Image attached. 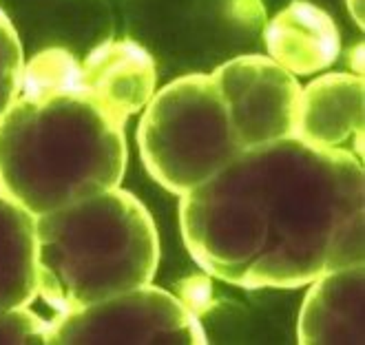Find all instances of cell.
I'll list each match as a JSON object with an SVG mask.
<instances>
[{
    "label": "cell",
    "mask_w": 365,
    "mask_h": 345,
    "mask_svg": "<svg viewBox=\"0 0 365 345\" xmlns=\"http://www.w3.org/2000/svg\"><path fill=\"white\" fill-rule=\"evenodd\" d=\"M210 76L228 104L242 150L294 135L302 86L282 64L264 56H244Z\"/></svg>",
    "instance_id": "8992f818"
},
{
    "label": "cell",
    "mask_w": 365,
    "mask_h": 345,
    "mask_svg": "<svg viewBox=\"0 0 365 345\" xmlns=\"http://www.w3.org/2000/svg\"><path fill=\"white\" fill-rule=\"evenodd\" d=\"M151 177L184 195L244 153L212 76H186L153 93L138 131Z\"/></svg>",
    "instance_id": "277c9868"
},
{
    "label": "cell",
    "mask_w": 365,
    "mask_h": 345,
    "mask_svg": "<svg viewBox=\"0 0 365 345\" xmlns=\"http://www.w3.org/2000/svg\"><path fill=\"white\" fill-rule=\"evenodd\" d=\"M38 297L36 217L0 190V312Z\"/></svg>",
    "instance_id": "8fae6325"
},
{
    "label": "cell",
    "mask_w": 365,
    "mask_h": 345,
    "mask_svg": "<svg viewBox=\"0 0 365 345\" xmlns=\"http://www.w3.org/2000/svg\"><path fill=\"white\" fill-rule=\"evenodd\" d=\"M78 89L126 122L155 93L153 60L133 42H104L80 64Z\"/></svg>",
    "instance_id": "ba28073f"
},
{
    "label": "cell",
    "mask_w": 365,
    "mask_h": 345,
    "mask_svg": "<svg viewBox=\"0 0 365 345\" xmlns=\"http://www.w3.org/2000/svg\"><path fill=\"white\" fill-rule=\"evenodd\" d=\"M363 76L326 73L312 80L299 96L294 135L319 148H346L363 158Z\"/></svg>",
    "instance_id": "52a82bcc"
},
{
    "label": "cell",
    "mask_w": 365,
    "mask_h": 345,
    "mask_svg": "<svg viewBox=\"0 0 365 345\" xmlns=\"http://www.w3.org/2000/svg\"><path fill=\"white\" fill-rule=\"evenodd\" d=\"M299 312V343H365V268L332 270L308 284Z\"/></svg>",
    "instance_id": "9c48e42d"
},
{
    "label": "cell",
    "mask_w": 365,
    "mask_h": 345,
    "mask_svg": "<svg viewBox=\"0 0 365 345\" xmlns=\"http://www.w3.org/2000/svg\"><path fill=\"white\" fill-rule=\"evenodd\" d=\"M270 58L292 76H312L330 67L339 53L332 18L308 3H294L279 14L268 31Z\"/></svg>",
    "instance_id": "30bf717a"
},
{
    "label": "cell",
    "mask_w": 365,
    "mask_h": 345,
    "mask_svg": "<svg viewBox=\"0 0 365 345\" xmlns=\"http://www.w3.org/2000/svg\"><path fill=\"white\" fill-rule=\"evenodd\" d=\"M158 264L151 212L120 186L36 217L38 297L56 314L151 284Z\"/></svg>",
    "instance_id": "3957f363"
},
{
    "label": "cell",
    "mask_w": 365,
    "mask_h": 345,
    "mask_svg": "<svg viewBox=\"0 0 365 345\" xmlns=\"http://www.w3.org/2000/svg\"><path fill=\"white\" fill-rule=\"evenodd\" d=\"M124 124L78 89L18 91L0 118V190L34 217L118 188Z\"/></svg>",
    "instance_id": "7a4b0ae2"
},
{
    "label": "cell",
    "mask_w": 365,
    "mask_h": 345,
    "mask_svg": "<svg viewBox=\"0 0 365 345\" xmlns=\"http://www.w3.org/2000/svg\"><path fill=\"white\" fill-rule=\"evenodd\" d=\"M47 343H208L184 301L151 284L56 314Z\"/></svg>",
    "instance_id": "5b68a950"
},
{
    "label": "cell",
    "mask_w": 365,
    "mask_h": 345,
    "mask_svg": "<svg viewBox=\"0 0 365 345\" xmlns=\"http://www.w3.org/2000/svg\"><path fill=\"white\" fill-rule=\"evenodd\" d=\"M25 58L20 47L18 34L5 11L0 9V118L11 106L20 91V80H23Z\"/></svg>",
    "instance_id": "7c38bea8"
},
{
    "label": "cell",
    "mask_w": 365,
    "mask_h": 345,
    "mask_svg": "<svg viewBox=\"0 0 365 345\" xmlns=\"http://www.w3.org/2000/svg\"><path fill=\"white\" fill-rule=\"evenodd\" d=\"M184 244L240 288H302L363 264L365 172L346 148L288 135L248 148L180 204Z\"/></svg>",
    "instance_id": "6da1fadb"
}]
</instances>
